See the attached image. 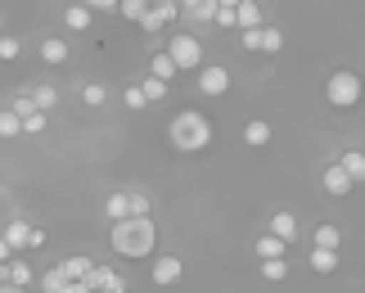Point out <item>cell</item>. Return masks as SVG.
Listing matches in <instances>:
<instances>
[{
	"label": "cell",
	"instance_id": "29",
	"mask_svg": "<svg viewBox=\"0 0 365 293\" xmlns=\"http://www.w3.org/2000/svg\"><path fill=\"white\" fill-rule=\"evenodd\" d=\"M19 135H23V122L9 108H0V140H19Z\"/></svg>",
	"mask_w": 365,
	"mask_h": 293
},
{
	"label": "cell",
	"instance_id": "26",
	"mask_svg": "<svg viewBox=\"0 0 365 293\" xmlns=\"http://www.w3.org/2000/svg\"><path fill=\"white\" fill-rule=\"evenodd\" d=\"M81 104L104 108L108 104V86H104V81H81Z\"/></svg>",
	"mask_w": 365,
	"mask_h": 293
},
{
	"label": "cell",
	"instance_id": "25",
	"mask_svg": "<svg viewBox=\"0 0 365 293\" xmlns=\"http://www.w3.org/2000/svg\"><path fill=\"white\" fill-rule=\"evenodd\" d=\"M307 262H312L316 275H334V271H339V253H329V248H312V257H307Z\"/></svg>",
	"mask_w": 365,
	"mask_h": 293
},
{
	"label": "cell",
	"instance_id": "7",
	"mask_svg": "<svg viewBox=\"0 0 365 293\" xmlns=\"http://www.w3.org/2000/svg\"><path fill=\"white\" fill-rule=\"evenodd\" d=\"M27 91V100H32V108L36 113H54V104H59V86H54V81H32V86H23Z\"/></svg>",
	"mask_w": 365,
	"mask_h": 293
},
{
	"label": "cell",
	"instance_id": "16",
	"mask_svg": "<svg viewBox=\"0 0 365 293\" xmlns=\"http://www.w3.org/2000/svg\"><path fill=\"white\" fill-rule=\"evenodd\" d=\"M91 267H95V257H81V253H77V257H63L54 271H59L63 280H86V271H91Z\"/></svg>",
	"mask_w": 365,
	"mask_h": 293
},
{
	"label": "cell",
	"instance_id": "14",
	"mask_svg": "<svg viewBox=\"0 0 365 293\" xmlns=\"http://www.w3.org/2000/svg\"><path fill=\"white\" fill-rule=\"evenodd\" d=\"M271 122H266V118H248L244 122V145H252V149H262V145H271Z\"/></svg>",
	"mask_w": 365,
	"mask_h": 293
},
{
	"label": "cell",
	"instance_id": "43",
	"mask_svg": "<svg viewBox=\"0 0 365 293\" xmlns=\"http://www.w3.org/2000/svg\"><path fill=\"white\" fill-rule=\"evenodd\" d=\"M9 293H32V289H14V284H9Z\"/></svg>",
	"mask_w": 365,
	"mask_h": 293
},
{
	"label": "cell",
	"instance_id": "45",
	"mask_svg": "<svg viewBox=\"0 0 365 293\" xmlns=\"http://www.w3.org/2000/svg\"><path fill=\"white\" fill-rule=\"evenodd\" d=\"M0 284H9V280H5V267H0Z\"/></svg>",
	"mask_w": 365,
	"mask_h": 293
},
{
	"label": "cell",
	"instance_id": "24",
	"mask_svg": "<svg viewBox=\"0 0 365 293\" xmlns=\"http://www.w3.org/2000/svg\"><path fill=\"white\" fill-rule=\"evenodd\" d=\"M149 77L167 81V86H172V81H176V63L167 59V50H158V54H153V59H149Z\"/></svg>",
	"mask_w": 365,
	"mask_h": 293
},
{
	"label": "cell",
	"instance_id": "37",
	"mask_svg": "<svg viewBox=\"0 0 365 293\" xmlns=\"http://www.w3.org/2000/svg\"><path fill=\"white\" fill-rule=\"evenodd\" d=\"M122 100H126V108H149V104H145V95H140V86H126V91H122Z\"/></svg>",
	"mask_w": 365,
	"mask_h": 293
},
{
	"label": "cell",
	"instance_id": "10",
	"mask_svg": "<svg viewBox=\"0 0 365 293\" xmlns=\"http://www.w3.org/2000/svg\"><path fill=\"white\" fill-rule=\"evenodd\" d=\"M176 9H180V19L185 23H212V9H217V0H176Z\"/></svg>",
	"mask_w": 365,
	"mask_h": 293
},
{
	"label": "cell",
	"instance_id": "2",
	"mask_svg": "<svg viewBox=\"0 0 365 293\" xmlns=\"http://www.w3.org/2000/svg\"><path fill=\"white\" fill-rule=\"evenodd\" d=\"M108 244H113L118 257L145 262V257H153V248H158V226H153L149 217H126L108 230Z\"/></svg>",
	"mask_w": 365,
	"mask_h": 293
},
{
	"label": "cell",
	"instance_id": "12",
	"mask_svg": "<svg viewBox=\"0 0 365 293\" xmlns=\"http://www.w3.org/2000/svg\"><path fill=\"white\" fill-rule=\"evenodd\" d=\"M266 235H275V240L293 244V240H298V217H293V212H275L271 221H266Z\"/></svg>",
	"mask_w": 365,
	"mask_h": 293
},
{
	"label": "cell",
	"instance_id": "1",
	"mask_svg": "<svg viewBox=\"0 0 365 293\" xmlns=\"http://www.w3.org/2000/svg\"><path fill=\"white\" fill-rule=\"evenodd\" d=\"M167 140H172L176 153H203V149H212L217 127H212V118L199 113V108H180V113L167 122Z\"/></svg>",
	"mask_w": 365,
	"mask_h": 293
},
{
	"label": "cell",
	"instance_id": "31",
	"mask_svg": "<svg viewBox=\"0 0 365 293\" xmlns=\"http://www.w3.org/2000/svg\"><path fill=\"white\" fill-rule=\"evenodd\" d=\"M19 54H23V41L19 36H0V63H14V59H19Z\"/></svg>",
	"mask_w": 365,
	"mask_h": 293
},
{
	"label": "cell",
	"instance_id": "19",
	"mask_svg": "<svg viewBox=\"0 0 365 293\" xmlns=\"http://www.w3.org/2000/svg\"><path fill=\"white\" fill-rule=\"evenodd\" d=\"M41 59L54 63V68L68 63V41H63V36H46V41H41Z\"/></svg>",
	"mask_w": 365,
	"mask_h": 293
},
{
	"label": "cell",
	"instance_id": "30",
	"mask_svg": "<svg viewBox=\"0 0 365 293\" xmlns=\"http://www.w3.org/2000/svg\"><path fill=\"white\" fill-rule=\"evenodd\" d=\"M126 212H131V217H149V194L145 190H126Z\"/></svg>",
	"mask_w": 365,
	"mask_h": 293
},
{
	"label": "cell",
	"instance_id": "6",
	"mask_svg": "<svg viewBox=\"0 0 365 293\" xmlns=\"http://www.w3.org/2000/svg\"><path fill=\"white\" fill-rule=\"evenodd\" d=\"M153 284H158V289H172V284H180V275H185V262H180L176 253H167V257H158V262H153Z\"/></svg>",
	"mask_w": 365,
	"mask_h": 293
},
{
	"label": "cell",
	"instance_id": "27",
	"mask_svg": "<svg viewBox=\"0 0 365 293\" xmlns=\"http://www.w3.org/2000/svg\"><path fill=\"white\" fill-rule=\"evenodd\" d=\"M312 248H329V253H339V248H343L339 226H316V244Z\"/></svg>",
	"mask_w": 365,
	"mask_h": 293
},
{
	"label": "cell",
	"instance_id": "17",
	"mask_svg": "<svg viewBox=\"0 0 365 293\" xmlns=\"http://www.w3.org/2000/svg\"><path fill=\"white\" fill-rule=\"evenodd\" d=\"M252 253H257L262 262H275V257H289V244L275 240V235H262V240L252 244Z\"/></svg>",
	"mask_w": 365,
	"mask_h": 293
},
{
	"label": "cell",
	"instance_id": "23",
	"mask_svg": "<svg viewBox=\"0 0 365 293\" xmlns=\"http://www.w3.org/2000/svg\"><path fill=\"white\" fill-rule=\"evenodd\" d=\"M262 54H279L284 50V27H275V23H262Z\"/></svg>",
	"mask_w": 365,
	"mask_h": 293
},
{
	"label": "cell",
	"instance_id": "32",
	"mask_svg": "<svg viewBox=\"0 0 365 293\" xmlns=\"http://www.w3.org/2000/svg\"><path fill=\"white\" fill-rule=\"evenodd\" d=\"M145 9H149V0H118V14H122L126 23H140V14H145Z\"/></svg>",
	"mask_w": 365,
	"mask_h": 293
},
{
	"label": "cell",
	"instance_id": "38",
	"mask_svg": "<svg viewBox=\"0 0 365 293\" xmlns=\"http://www.w3.org/2000/svg\"><path fill=\"white\" fill-rule=\"evenodd\" d=\"M262 46V27H252V32H244V50H257Z\"/></svg>",
	"mask_w": 365,
	"mask_h": 293
},
{
	"label": "cell",
	"instance_id": "34",
	"mask_svg": "<svg viewBox=\"0 0 365 293\" xmlns=\"http://www.w3.org/2000/svg\"><path fill=\"white\" fill-rule=\"evenodd\" d=\"M46 127H50V118H46V113H27V118H23V135H41Z\"/></svg>",
	"mask_w": 365,
	"mask_h": 293
},
{
	"label": "cell",
	"instance_id": "9",
	"mask_svg": "<svg viewBox=\"0 0 365 293\" xmlns=\"http://www.w3.org/2000/svg\"><path fill=\"white\" fill-rule=\"evenodd\" d=\"M262 23H266V9L257 0H240V5H235V27H240V32H252V27H262Z\"/></svg>",
	"mask_w": 365,
	"mask_h": 293
},
{
	"label": "cell",
	"instance_id": "22",
	"mask_svg": "<svg viewBox=\"0 0 365 293\" xmlns=\"http://www.w3.org/2000/svg\"><path fill=\"white\" fill-rule=\"evenodd\" d=\"M126 217H131V212H126V190H113L104 199V221H113V226H118V221H126Z\"/></svg>",
	"mask_w": 365,
	"mask_h": 293
},
{
	"label": "cell",
	"instance_id": "5",
	"mask_svg": "<svg viewBox=\"0 0 365 293\" xmlns=\"http://www.w3.org/2000/svg\"><path fill=\"white\" fill-rule=\"evenodd\" d=\"M230 91V68L221 63H203L199 68V95H207V100H217V95Z\"/></svg>",
	"mask_w": 365,
	"mask_h": 293
},
{
	"label": "cell",
	"instance_id": "35",
	"mask_svg": "<svg viewBox=\"0 0 365 293\" xmlns=\"http://www.w3.org/2000/svg\"><path fill=\"white\" fill-rule=\"evenodd\" d=\"M212 27L230 32V27H235V9H212Z\"/></svg>",
	"mask_w": 365,
	"mask_h": 293
},
{
	"label": "cell",
	"instance_id": "20",
	"mask_svg": "<svg viewBox=\"0 0 365 293\" xmlns=\"http://www.w3.org/2000/svg\"><path fill=\"white\" fill-rule=\"evenodd\" d=\"M63 23H68V32H86V27L95 23V14L86 5H68L63 9Z\"/></svg>",
	"mask_w": 365,
	"mask_h": 293
},
{
	"label": "cell",
	"instance_id": "39",
	"mask_svg": "<svg viewBox=\"0 0 365 293\" xmlns=\"http://www.w3.org/2000/svg\"><path fill=\"white\" fill-rule=\"evenodd\" d=\"M63 293H91V289L81 284V280H68V284H63Z\"/></svg>",
	"mask_w": 365,
	"mask_h": 293
},
{
	"label": "cell",
	"instance_id": "44",
	"mask_svg": "<svg viewBox=\"0 0 365 293\" xmlns=\"http://www.w3.org/2000/svg\"><path fill=\"white\" fill-rule=\"evenodd\" d=\"M0 36H5V14H0Z\"/></svg>",
	"mask_w": 365,
	"mask_h": 293
},
{
	"label": "cell",
	"instance_id": "42",
	"mask_svg": "<svg viewBox=\"0 0 365 293\" xmlns=\"http://www.w3.org/2000/svg\"><path fill=\"white\" fill-rule=\"evenodd\" d=\"M149 5H176V0H149Z\"/></svg>",
	"mask_w": 365,
	"mask_h": 293
},
{
	"label": "cell",
	"instance_id": "21",
	"mask_svg": "<svg viewBox=\"0 0 365 293\" xmlns=\"http://www.w3.org/2000/svg\"><path fill=\"white\" fill-rule=\"evenodd\" d=\"M135 86H140V95H145V104H163L167 91H172V86H167V81H158V77H140Z\"/></svg>",
	"mask_w": 365,
	"mask_h": 293
},
{
	"label": "cell",
	"instance_id": "33",
	"mask_svg": "<svg viewBox=\"0 0 365 293\" xmlns=\"http://www.w3.org/2000/svg\"><path fill=\"white\" fill-rule=\"evenodd\" d=\"M63 284H68V280H63L59 271H46V275L36 280V289H41V293H63Z\"/></svg>",
	"mask_w": 365,
	"mask_h": 293
},
{
	"label": "cell",
	"instance_id": "11",
	"mask_svg": "<svg viewBox=\"0 0 365 293\" xmlns=\"http://www.w3.org/2000/svg\"><path fill=\"white\" fill-rule=\"evenodd\" d=\"M0 240H5V244H9V253H14V257H19V253H23V248H27V244H32V226H27V221H19V217H14V221H9V226H5V230H0Z\"/></svg>",
	"mask_w": 365,
	"mask_h": 293
},
{
	"label": "cell",
	"instance_id": "8",
	"mask_svg": "<svg viewBox=\"0 0 365 293\" xmlns=\"http://www.w3.org/2000/svg\"><path fill=\"white\" fill-rule=\"evenodd\" d=\"M320 190H325L329 199H347V194H352L356 185H352V180H347V172H343L339 163H329L325 172H320Z\"/></svg>",
	"mask_w": 365,
	"mask_h": 293
},
{
	"label": "cell",
	"instance_id": "28",
	"mask_svg": "<svg viewBox=\"0 0 365 293\" xmlns=\"http://www.w3.org/2000/svg\"><path fill=\"white\" fill-rule=\"evenodd\" d=\"M262 280H271V284H279V280H289V257L262 262Z\"/></svg>",
	"mask_w": 365,
	"mask_h": 293
},
{
	"label": "cell",
	"instance_id": "3",
	"mask_svg": "<svg viewBox=\"0 0 365 293\" xmlns=\"http://www.w3.org/2000/svg\"><path fill=\"white\" fill-rule=\"evenodd\" d=\"M167 59L176 63V73H199L203 68V41L194 32H172L167 36Z\"/></svg>",
	"mask_w": 365,
	"mask_h": 293
},
{
	"label": "cell",
	"instance_id": "18",
	"mask_svg": "<svg viewBox=\"0 0 365 293\" xmlns=\"http://www.w3.org/2000/svg\"><path fill=\"white\" fill-rule=\"evenodd\" d=\"M339 167L347 172V180H352V185H361V180H365V153H356V149L339 153Z\"/></svg>",
	"mask_w": 365,
	"mask_h": 293
},
{
	"label": "cell",
	"instance_id": "4",
	"mask_svg": "<svg viewBox=\"0 0 365 293\" xmlns=\"http://www.w3.org/2000/svg\"><path fill=\"white\" fill-rule=\"evenodd\" d=\"M325 100L334 104V108H356L361 104V77L356 73H334L329 81H325Z\"/></svg>",
	"mask_w": 365,
	"mask_h": 293
},
{
	"label": "cell",
	"instance_id": "40",
	"mask_svg": "<svg viewBox=\"0 0 365 293\" xmlns=\"http://www.w3.org/2000/svg\"><path fill=\"white\" fill-rule=\"evenodd\" d=\"M9 257H14V253H9V244H5V240H0V267H5V262H9Z\"/></svg>",
	"mask_w": 365,
	"mask_h": 293
},
{
	"label": "cell",
	"instance_id": "15",
	"mask_svg": "<svg viewBox=\"0 0 365 293\" xmlns=\"http://www.w3.org/2000/svg\"><path fill=\"white\" fill-rule=\"evenodd\" d=\"M81 284H86V289L95 293V289H113V284H122V275H118L113 267H100V262H95V267L86 271V280H81Z\"/></svg>",
	"mask_w": 365,
	"mask_h": 293
},
{
	"label": "cell",
	"instance_id": "36",
	"mask_svg": "<svg viewBox=\"0 0 365 293\" xmlns=\"http://www.w3.org/2000/svg\"><path fill=\"white\" fill-rule=\"evenodd\" d=\"M77 5H86L91 14H108V9L118 14V0H77Z\"/></svg>",
	"mask_w": 365,
	"mask_h": 293
},
{
	"label": "cell",
	"instance_id": "13",
	"mask_svg": "<svg viewBox=\"0 0 365 293\" xmlns=\"http://www.w3.org/2000/svg\"><path fill=\"white\" fill-rule=\"evenodd\" d=\"M5 280H9L14 289H36L32 262H19V257H9V262H5Z\"/></svg>",
	"mask_w": 365,
	"mask_h": 293
},
{
	"label": "cell",
	"instance_id": "41",
	"mask_svg": "<svg viewBox=\"0 0 365 293\" xmlns=\"http://www.w3.org/2000/svg\"><path fill=\"white\" fill-rule=\"evenodd\" d=\"M235 5H240V0H217V9H235Z\"/></svg>",
	"mask_w": 365,
	"mask_h": 293
}]
</instances>
